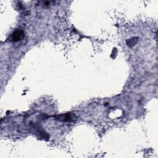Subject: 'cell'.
Masks as SVG:
<instances>
[{
  "mask_svg": "<svg viewBox=\"0 0 158 158\" xmlns=\"http://www.w3.org/2000/svg\"><path fill=\"white\" fill-rule=\"evenodd\" d=\"M23 35H24V33L22 30L17 29L12 33L11 40L12 41H15V42L19 41L23 38Z\"/></svg>",
  "mask_w": 158,
  "mask_h": 158,
  "instance_id": "6da1fadb",
  "label": "cell"
}]
</instances>
